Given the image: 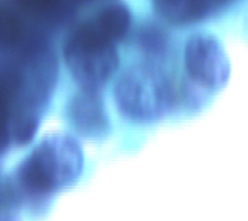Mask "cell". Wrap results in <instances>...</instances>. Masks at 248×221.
Returning a JSON list of instances; mask_svg holds the SVG:
<instances>
[{"instance_id": "cell-4", "label": "cell", "mask_w": 248, "mask_h": 221, "mask_svg": "<svg viewBox=\"0 0 248 221\" xmlns=\"http://www.w3.org/2000/svg\"><path fill=\"white\" fill-rule=\"evenodd\" d=\"M184 68L190 84L213 94L222 89L231 78V63L226 51L212 34L191 35L184 47Z\"/></svg>"}, {"instance_id": "cell-7", "label": "cell", "mask_w": 248, "mask_h": 221, "mask_svg": "<svg viewBox=\"0 0 248 221\" xmlns=\"http://www.w3.org/2000/svg\"><path fill=\"white\" fill-rule=\"evenodd\" d=\"M91 25L104 37L117 43L124 38L132 25V12L124 3H111L102 8L91 21Z\"/></svg>"}, {"instance_id": "cell-6", "label": "cell", "mask_w": 248, "mask_h": 221, "mask_svg": "<svg viewBox=\"0 0 248 221\" xmlns=\"http://www.w3.org/2000/svg\"><path fill=\"white\" fill-rule=\"evenodd\" d=\"M67 116L73 128L85 136H101L108 132V116L98 89L80 88L69 101Z\"/></svg>"}, {"instance_id": "cell-5", "label": "cell", "mask_w": 248, "mask_h": 221, "mask_svg": "<svg viewBox=\"0 0 248 221\" xmlns=\"http://www.w3.org/2000/svg\"><path fill=\"white\" fill-rule=\"evenodd\" d=\"M57 79V63L51 53L35 51L16 73L12 113L40 116L50 101Z\"/></svg>"}, {"instance_id": "cell-11", "label": "cell", "mask_w": 248, "mask_h": 221, "mask_svg": "<svg viewBox=\"0 0 248 221\" xmlns=\"http://www.w3.org/2000/svg\"><path fill=\"white\" fill-rule=\"evenodd\" d=\"M196 2L203 15V19H207V18L225 11L228 6L235 3L236 0H196Z\"/></svg>"}, {"instance_id": "cell-2", "label": "cell", "mask_w": 248, "mask_h": 221, "mask_svg": "<svg viewBox=\"0 0 248 221\" xmlns=\"http://www.w3.org/2000/svg\"><path fill=\"white\" fill-rule=\"evenodd\" d=\"M114 100L123 116L136 122H152L174 110L181 91L156 66H133L115 82Z\"/></svg>"}, {"instance_id": "cell-9", "label": "cell", "mask_w": 248, "mask_h": 221, "mask_svg": "<svg viewBox=\"0 0 248 221\" xmlns=\"http://www.w3.org/2000/svg\"><path fill=\"white\" fill-rule=\"evenodd\" d=\"M24 37L19 18L6 6L0 5V50L15 47Z\"/></svg>"}, {"instance_id": "cell-8", "label": "cell", "mask_w": 248, "mask_h": 221, "mask_svg": "<svg viewBox=\"0 0 248 221\" xmlns=\"http://www.w3.org/2000/svg\"><path fill=\"white\" fill-rule=\"evenodd\" d=\"M16 73L0 76V155L11 145V118Z\"/></svg>"}, {"instance_id": "cell-1", "label": "cell", "mask_w": 248, "mask_h": 221, "mask_svg": "<svg viewBox=\"0 0 248 221\" xmlns=\"http://www.w3.org/2000/svg\"><path fill=\"white\" fill-rule=\"evenodd\" d=\"M82 166L83 155L79 144L66 135H51L21 163L16 179L25 193L44 196L73 183Z\"/></svg>"}, {"instance_id": "cell-10", "label": "cell", "mask_w": 248, "mask_h": 221, "mask_svg": "<svg viewBox=\"0 0 248 221\" xmlns=\"http://www.w3.org/2000/svg\"><path fill=\"white\" fill-rule=\"evenodd\" d=\"M18 3L31 14L46 15L56 11L62 0H18Z\"/></svg>"}, {"instance_id": "cell-3", "label": "cell", "mask_w": 248, "mask_h": 221, "mask_svg": "<svg viewBox=\"0 0 248 221\" xmlns=\"http://www.w3.org/2000/svg\"><path fill=\"white\" fill-rule=\"evenodd\" d=\"M63 56L80 88L98 91L111 79L120 62L115 43L98 33L89 21L70 34Z\"/></svg>"}]
</instances>
